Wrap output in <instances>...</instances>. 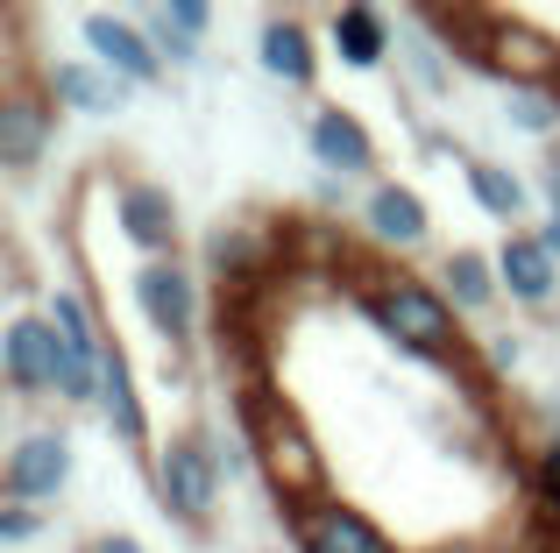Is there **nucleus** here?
<instances>
[{"label":"nucleus","instance_id":"obj_3","mask_svg":"<svg viewBox=\"0 0 560 553\" xmlns=\"http://www.w3.org/2000/svg\"><path fill=\"white\" fill-rule=\"evenodd\" d=\"M150 483H156L164 518L206 532L220 518V497H228V469H220L213 433H164V440L150 447Z\"/></svg>","mask_w":560,"mask_h":553},{"label":"nucleus","instance_id":"obj_22","mask_svg":"<svg viewBox=\"0 0 560 553\" xmlns=\"http://www.w3.org/2000/svg\"><path fill=\"white\" fill-rule=\"evenodd\" d=\"M206 270H213L220 284H248V276L277 270V256L262 249L256 235H242V227H213V235H206Z\"/></svg>","mask_w":560,"mask_h":553},{"label":"nucleus","instance_id":"obj_14","mask_svg":"<svg viewBox=\"0 0 560 553\" xmlns=\"http://www.w3.org/2000/svg\"><path fill=\"white\" fill-rule=\"evenodd\" d=\"M305 142H313L327 178H370L376 170V136L362 128V114H348V107H319L313 121H305Z\"/></svg>","mask_w":560,"mask_h":553},{"label":"nucleus","instance_id":"obj_1","mask_svg":"<svg viewBox=\"0 0 560 553\" xmlns=\"http://www.w3.org/2000/svg\"><path fill=\"white\" fill-rule=\"evenodd\" d=\"M355 298H362L370 327L390 348L433 362V369H468V327H462V313L440 298V284H425V276H411V270H370L355 284Z\"/></svg>","mask_w":560,"mask_h":553},{"label":"nucleus","instance_id":"obj_23","mask_svg":"<svg viewBox=\"0 0 560 553\" xmlns=\"http://www.w3.org/2000/svg\"><path fill=\"white\" fill-rule=\"evenodd\" d=\"M504 114H511V128H525V136H553L560 128V99L553 93H511Z\"/></svg>","mask_w":560,"mask_h":553},{"label":"nucleus","instance_id":"obj_4","mask_svg":"<svg viewBox=\"0 0 560 553\" xmlns=\"http://www.w3.org/2000/svg\"><path fill=\"white\" fill-rule=\"evenodd\" d=\"M65 355H71V348L57 341V327L43 319V305H22V291H14L8 327H0V376H8V390L22 404L57 398V384H65Z\"/></svg>","mask_w":560,"mask_h":553},{"label":"nucleus","instance_id":"obj_6","mask_svg":"<svg viewBox=\"0 0 560 553\" xmlns=\"http://www.w3.org/2000/svg\"><path fill=\"white\" fill-rule=\"evenodd\" d=\"M284 511V532H291V546L299 553H397V540L376 526L362 504H348V497H305V504H277Z\"/></svg>","mask_w":560,"mask_h":553},{"label":"nucleus","instance_id":"obj_11","mask_svg":"<svg viewBox=\"0 0 560 553\" xmlns=\"http://www.w3.org/2000/svg\"><path fill=\"white\" fill-rule=\"evenodd\" d=\"M362 235H370L383 256H419L425 242H433V213H425V199L411 192V185L383 178V185H370V199H362Z\"/></svg>","mask_w":560,"mask_h":553},{"label":"nucleus","instance_id":"obj_12","mask_svg":"<svg viewBox=\"0 0 560 553\" xmlns=\"http://www.w3.org/2000/svg\"><path fill=\"white\" fill-rule=\"evenodd\" d=\"M43 93H50V107L65 114H93V121H107V114L128 107V93L136 85H121L107 64H93V57H57V64H43Z\"/></svg>","mask_w":560,"mask_h":553},{"label":"nucleus","instance_id":"obj_28","mask_svg":"<svg viewBox=\"0 0 560 553\" xmlns=\"http://www.w3.org/2000/svg\"><path fill=\"white\" fill-rule=\"evenodd\" d=\"M425 553H497L490 540H440V546H425Z\"/></svg>","mask_w":560,"mask_h":553},{"label":"nucleus","instance_id":"obj_10","mask_svg":"<svg viewBox=\"0 0 560 553\" xmlns=\"http://www.w3.org/2000/svg\"><path fill=\"white\" fill-rule=\"evenodd\" d=\"M79 36H85V50H93V64H107L121 85H156V79H164V57H156L150 28L128 22V14L85 8L79 14Z\"/></svg>","mask_w":560,"mask_h":553},{"label":"nucleus","instance_id":"obj_2","mask_svg":"<svg viewBox=\"0 0 560 553\" xmlns=\"http://www.w3.org/2000/svg\"><path fill=\"white\" fill-rule=\"evenodd\" d=\"M234 412H242V433H248V447H256V469L270 475L277 504L327 497V455H319V440L305 433V419L291 412L277 390H242Z\"/></svg>","mask_w":560,"mask_h":553},{"label":"nucleus","instance_id":"obj_8","mask_svg":"<svg viewBox=\"0 0 560 553\" xmlns=\"http://www.w3.org/2000/svg\"><path fill=\"white\" fill-rule=\"evenodd\" d=\"M114 227L128 235V249H136L142 263H171V256H178V199L156 178L114 185Z\"/></svg>","mask_w":560,"mask_h":553},{"label":"nucleus","instance_id":"obj_15","mask_svg":"<svg viewBox=\"0 0 560 553\" xmlns=\"http://www.w3.org/2000/svg\"><path fill=\"white\" fill-rule=\"evenodd\" d=\"M256 57H262V71H270L277 85H299V93L319 79V36H313V22H299V14H270L262 36H256Z\"/></svg>","mask_w":560,"mask_h":553},{"label":"nucleus","instance_id":"obj_19","mask_svg":"<svg viewBox=\"0 0 560 553\" xmlns=\"http://www.w3.org/2000/svg\"><path fill=\"white\" fill-rule=\"evenodd\" d=\"M100 412H107V426H114V440L121 447H142L150 455V412H142V390H136V369H128V355L114 348L107 355V369H100Z\"/></svg>","mask_w":560,"mask_h":553},{"label":"nucleus","instance_id":"obj_17","mask_svg":"<svg viewBox=\"0 0 560 553\" xmlns=\"http://www.w3.org/2000/svg\"><path fill=\"white\" fill-rule=\"evenodd\" d=\"M433 284H440V298H447L462 319H482L497 298H504V284H497V256H482V249H447Z\"/></svg>","mask_w":560,"mask_h":553},{"label":"nucleus","instance_id":"obj_21","mask_svg":"<svg viewBox=\"0 0 560 553\" xmlns=\"http://www.w3.org/2000/svg\"><path fill=\"white\" fill-rule=\"evenodd\" d=\"M462 178H468V192H476V207L490 213V221H504L511 235H518L525 207H533V192H525V178H518V170H504V164H482V156H468V164H462Z\"/></svg>","mask_w":560,"mask_h":553},{"label":"nucleus","instance_id":"obj_27","mask_svg":"<svg viewBox=\"0 0 560 553\" xmlns=\"http://www.w3.org/2000/svg\"><path fill=\"white\" fill-rule=\"evenodd\" d=\"M85 553H150V546H142L136 532H107V540H93Z\"/></svg>","mask_w":560,"mask_h":553},{"label":"nucleus","instance_id":"obj_7","mask_svg":"<svg viewBox=\"0 0 560 553\" xmlns=\"http://www.w3.org/2000/svg\"><path fill=\"white\" fill-rule=\"evenodd\" d=\"M50 136H57L50 93L28 85V79H8V93H0V170H8V178H28V170L50 156Z\"/></svg>","mask_w":560,"mask_h":553},{"label":"nucleus","instance_id":"obj_26","mask_svg":"<svg viewBox=\"0 0 560 553\" xmlns=\"http://www.w3.org/2000/svg\"><path fill=\"white\" fill-rule=\"evenodd\" d=\"M482 355H490V376H511L525 348H518V333H490V341H482Z\"/></svg>","mask_w":560,"mask_h":553},{"label":"nucleus","instance_id":"obj_25","mask_svg":"<svg viewBox=\"0 0 560 553\" xmlns=\"http://www.w3.org/2000/svg\"><path fill=\"white\" fill-rule=\"evenodd\" d=\"M43 532V511H22V504H0V546H22Z\"/></svg>","mask_w":560,"mask_h":553},{"label":"nucleus","instance_id":"obj_24","mask_svg":"<svg viewBox=\"0 0 560 553\" xmlns=\"http://www.w3.org/2000/svg\"><path fill=\"white\" fill-rule=\"evenodd\" d=\"M533 504L547 526H560V455L553 447H539V461H533Z\"/></svg>","mask_w":560,"mask_h":553},{"label":"nucleus","instance_id":"obj_20","mask_svg":"<svg viewBox=\"0 0 560 553\" xmlns=\"http://www.w3.org/2000/svg\"><path fill=\"white\" fill-rule=\"evenodd\" d=\"M43 319L57 327V341H65L71 355H85V362H107L114 355V341H107V327H100V313H93L85 291H71V284L43 291Z\"/></svg>","mask_w":560,"mask_h":553},{"label":"nucleus","instance_id":"obj_18","mask_svg":"<svg viewBox=\"0 0 560 553\" xmlns=\"http://www.w3.org/2000/svg\"><path fill=\"white\" fill-rule=\"evenodd\" d=\"M142 28H150L164 71L171 64L185 71V64H199V43H206V28H213V8H199V0H164V8L142 14Z\"/></svg>","mask_w":560,"mask_h":553},{"label":"nucleus","instance_id":"obj_16","mask_svg":"<svg viewBox=\"0 0 560 553\" xmlns=\"http://www.w3.org/2000/svg\"><path fill=\"white\" fill-rule=\"evenodd\" d=\"M390 43H397V28H390V14H383V8H362V0L334 8V22H327V50L341 57L348 71H376L383 57H390Z\"/></svg>","mask_w":560,"mask_h":553},{"label":"nucleus","instance_id":"obj_9","mask_svg":"<svg viewBox=\"0 0 560 553\" xmlns=\"http://www.w3.org/2000/svg\"><path fill=\"white\" fill-rule=\"evenodd\" d=\"M136 313H142V327H150L164 348H185L191 333H199V284H191V270L178 263V256L136 270Z\"/></svg>","mask_w":560,"mask_h":553},{"label":"nucleus","instance_id":"obj_5","mask_svg":"<svg viewBox=\"0 0 560 553\" xmlns=\"http://www.w3.org/2000/svg\"><path fill=\"white\" fill-rule=\"evenodd\" d=\"M71 469H79V455H71V433H65V426H28L22 440L8 447V461H0V504L50 511V504L71 490Z\"/></svg>","mask_w":560,"mask_h":553},{"label":"nucleus","instance_id":"obj_13","mask_svg":"<svg viewBox=\"0 0 560 553\" xmlns=\"http://www.w3.org/2000/svg\"><path fill=\"white\" fill-rule=\"evenodd\" d=\"M497 284H504L511 305L547 313V305L560 298V256L533 235V227H518V235H504V249H497Z\"/></svg>","mask_w":560,"mask_h":553}]
</instances>
